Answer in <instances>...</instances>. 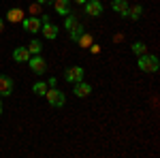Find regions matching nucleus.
<instances>
[{
	"label": "nucleus",
	"instance_id": "nucleus-1",
	"mask_svg": "<svg viewBox=\"0 0 160 158\" xmlns=\"http://www.w3.org/2000/svg\"><path fill=\"white\" fill-rule=\"evenodd\" d=\"M160 66V62L156 56H148V54H141L139 56V69L143 71V73H156Z\"/></svg>",
	"mask_w": 160,
	"mask_h": 158
},
{
	"label": "nucleus",
	"instance_id": "nucleus-2",
	"mask_svg": "<svg viewBox=\"0 0 160 158\" xmlns=\"http://www.w3.org/2000/svg\"><path fill=\"white\" fill-rule=\"evenodd\" d=\"M47 103H49L51 107H62L64 103H66V96H64V92H60V90H56V88H51V90H47Z\"/></svg>",
	"mask_w": 160,
	"mask_h": 158
},
{
	"label": "nucleus",
	"instance_id": "nucleus-3",
	"mask_svg": "<svg viewBox=\"0 0 160 158\" xmlns=\"http://www.w3.org/2000/svg\"><path fill=\"white\" fill-rule=\"evenodd\" d=\"M64 79L71 81V84L81 81V79H83V69H81V66H68V69L64 71Z\"/></svg>",
	"mask_w": 160,
	"mask_h": 158
},
{
	"label": "nucleus",
	"instance_id": "nucleus-4",
	"mask_svg": "<svg viewBox=\"0 0 160 158\" xmlns=\"http://www.w3.org/2000/svg\"><path fill=\"white\" fill-rule=\"evenodd\" d=\"M22 26H24V30L26 32H38L41 30V19L38 17H34V15H30V17H24L22 19Z\"/></svg>",
	"mask_w": 160,
	"mask_h": 158
},
{
	"label": "nucleus",
	"instance_id": "nucleus-5",
	"mask_svg": "<svg viewBox=\"0 0 160 158\" xmlns=\"http://www.w3.org/2000/svg\"><path fill=\"white\" fill-rule=\"evenodd\" d=\"M30 69L34 71V75H45L47 71V64H45V58H41V56H34V58H30Z\"/></svg>",
	"mask_w": 160,
	"mask_h": 158
},
{
	"label": "nucleus",
	"instance_id": "nucleus-6",
	"mask_svg": "<svg viewBox=\"0 0 160 158\" xmlns=\"http://www.w3.org/2000/svg\"><path fill=\"white\" fill-rule=\"evenodd\" d=\"M86 13L90 17H96L102 13V4H100V0H86Z\"/></svg>",
	"mask_w": 160,
	"mask_h": 158
},
{
	"label": "nucleus",
	"instance_id": "nucleus-7",
	"mask_svg": "<svg viewBox=\"0 0 160 158\" xmlns=\"http://www.w3.org/2000/svg\"><path fill=\"white\" fill-rule=\"evenodd\" d=\"M75 96L77 98H86L88 94H90V92H92V85L90 84H86V81H83V79H81V81H77V84H75Z\"/></svg>",
	"mask_w": 160,
	"mask_h": 158
},
{
	"label": "nucleus",
	"instance_id": "nucleus-8",
	"mask_svg": "<svg viewBox=\"0 0 160 158\" xmlns=\"http://www.w3.org/2000/svg\"><path fill=\"white\" fill-rule=\"evenodd\" d=\"M13 92V81L7 75H0V96H11Z\"/></svg>",
	"mask_w": 160,
	"mask_h": 158
},
{
	"label": "nucleus",
	"instance_id": "nucleus-9",
	"mask_svg": "<svg viewBox=\"0 0 160 158\" xmlns=\"http://www.w3.org/2000/svg\"><path fill=\"white\" fill-rule=\"evenodd\" d=\"M41 32L45 34V38H56V37H58V26H53L51 22L41 24Z\"/></svg>",
	"mask_w": 160,
	"mask_h": 158
},
{
	"label": "nucleus",
	"instance_id": "nucleus-10",
	"mask_svg": "<svg viewBox=\"0 0 160 158\" xmlns=\"http://www.w3.org/2000/svg\"><path fill=\"white\" fill-rule=\"evenodd\" d=\"M53 7H56V13L68 15L71 13V0H53Z\"/></svg>",
	"mask_w": 160,
	"mask_h": 158
},
{
	"label": "nucleus",
	"instance_id": "nucleus-11",
	"mask_svg": "<svg viewBox=\"0 0 160 158\" xmlns=\"http://www.w3.org/2000/svg\"><path fill=\"white\" fill-rule=\"evenodd\" d=\"M13 58L17 62H26V60H30V51H28V47H17L13 51Z\"/></svg>",
	"mask_w": 160,
	"mask_h": 158
},
{
	"label": "nucleus",
	"instance_id": "nucleus-12",
	"mask_svg": "<svg viewBox=\"0 0 160 158\" xmlns=\"http://www.w3.org/2000/svg\"><path fill=\"white\" fill-rule=\"evenodd\" d=\"M128 7H130V4H128L126 0H113V11L124 15V17H126V13H128Z\"/></svg>",
	"mask_w": 160,
	"mask_h": 158
},
{
	"label": "nucleus",
	"instance_id": "nucleus-13",
	"mask_svg": "<svg viewBox=\"0 0 160 158\" xmlns=\"http://www.w3.org/2000/svg\"><path fill=\"white\" fill-rule=\"evenodd\" d=\"M7 19H9L11 24H15V22H22V19H24V11H22V9H11V11L7 13Z\"/></svg>",
	"mask_w": 160,
	"mask_h": 158
},
{
	"label": "nucleus",
	"instance_id": "nucleus-14",
	"mask_svg": "<svg viewBox=\"0 0 160 158\" xmlns=\"http://www.w3.org/2000/svg\"><path fill=\"white\" fill-rule=\"evenodd\" d=\"M141 13H143V7L135 4V7H128V13H126V17H130V19H139V17H141Z\"/></svg>",
	"mask_w": 160,
	"mask_h": 158
},
{
	"label": "nucleus",
	"instance_id": "nucleus-15",
	"mask_svg": "<svg viewBox=\"0 0 160 158\" xmlns=\"http://www.w3.org/2000/svg\"><path fill=\"white\" fill-rule=\"evenodd\" d=\"M68 32H71V38H73V41H77V38H79L81 34H83V32H86V30H83V24H79V22H77V24H75L73 28L68 30Z\"/></svg>",
	"mask_w": 160,
	"mask_h": 158
},
{
	"label": "nucleus",
	"instance_id": "nucleus-16",
	"mask_svg": "<svg viewBox=\"0 0 160 158\" xmlns=\"http://www.w3.org/2000/svg\"><path fill=\"white\" fill-rule=\"evenodd\" d=\"M41 49H43L41 41H30V43H28V51H30V54H34V56L41 54Z\"/></svg>",
	"mask_w": 160,
	"mask_h": 158
},
{
	"label": "nucleus",
	"instance_id": "nucleus-17",
	"mask_svg": "<svg viewBox=\"0 0 160 158\" xmlns=\"http://www.w3.org/2000/svg\"><path fill=\"white\" fill-rule=\"evenodd\" d=\"M77 43H79V45H81V47H90V45H92V37H90V34H88V32H83V34H81V37L77 38Z\"/></svg>",
	"mask_w": 160,
	"mask_h": 158
},
{
	"label": "nucleus",
	"instance_id": "nucleus-18",
	"mask_svg": "<svg viewBox=\"0 0 160 158\" xmlns=\"http://www.w3.org/2000/svg\"><path fill=\"white\" fill-rule=\"evenodd\" d=\"M32 90H34V94H38V96H45V94H47V85L43 84V81L34 84V88H32Z\"/></svg>",
	"mask_w": 160,
	"mask_h": 158
},
{
	"label": "nucleus",
	"instance_id": "nucleus-19",
	"mask_svg": "<svg viewBox=\"0 0 160 158\" xmlns=\"http://www.w3.org/2000/svg\"><path fill=\"white\" fill-rule=\"evenodd\" d=\"M75 24H77V17L68 13V15H66V22H64V28H66V30H71V28H73Z\"/></svg>",
	"mask_w": 160,
	"mask_h": 158
},
{
	"label": "nucleus",
	"instance_id": "nucleus-20",
	"mask_svg": "<svg viewBox=\"0 0 160 158\" xmlns=\"http://www.w3.org/2000/svg\"><path fill=\"white\" fill-rule=\"evenodd\" d=\"M132 51H135L137 56H141V54H145V45L143 43H135L132 45Z\"/></svg>",
	"mask_w": 160,
	"mask_h": 158
},
{
	"label": "nucleus",
	"instance_id": "nucleus-21",
	"mask_svg": "<svg viewBox=\"0 0 160 158\" xmlns=\"http://www.w3.org/2000/svg\"><path fill=\"white\" fill-rule=\"evenodd\" d=\"M38 11H41V4H38V2H34V4H30V13H32V15H37Z\"/></svg>",
	"mask_w": 160,
	"mask_h": 158
},
{
	"label": "nucleus",
	"instance_id": "nucleus-22",
	"mask_svg": "<svg viewBox=\"0 0 160 158\" xmlns=\"http://www.w3.org/2000/svg\"><path fill=\"white\" fill-rule=\"evenodd\" d=\"M90 49H92V54H98V51H100L98 45H90Z\"/></svg>",
	"mask_w": 160,
	"mask_h": 158
},
{
	"label": "nucleus",
	"instance_id": "nucleus-23",
	"mask_svg": "<svg viewBox=\"0 0 160 158\" xmlns=\"http://www.w3.org/2000/svg\"><path fill=\"white\" fill-rule=\"evenodd\" d=\"M38 4H49V2H53V0H37Z\"/></svg>",
	"mask_w": 160,
	"mask_h": 158
},
{
	"label": "nucleus",
	"instance_id": "nucleus-24",
	"mask_svg": "<svg viewBox=\"0 0 160 158\" xmlns=\"http://www.w3.org/2000/svg\"><path fill=\"white\" fill-rule=\"evenodd\" d=\"M2 30H4V22L0 19V32H2Z\"/></svg>",
	"mask_w": 160,
	"mask_h": 158
},
{
	"label": "nucleus",
	"instance_id": "nucleus-25",
	"mask_svg": "<svg viewBox=\"0 0 160 158\" xmlns=\"http://www.w3.org/2000/svg\"><path fill=\"white\" fill-rule=\"evenodd\" d=\"M75 2H77V4H86V0H75Z\"/></svg>",
	"mask_w": 160,
	"mask_h": 158
},
{
	"label": "nucleus",
	"instance_id": "nucleus-26",
	"mask_svg": "<svg viewBox=\"0 0 160 158\" xmlns=\"http://www.w3.org/2000/svg\"><path fill=\"white\" fill-rule=\"evenodd\" d=\"M0 113H2V100H0Z\"/></svg>",
	"mask_w": 160,
	"mask_h": 158
}]
</instances>
